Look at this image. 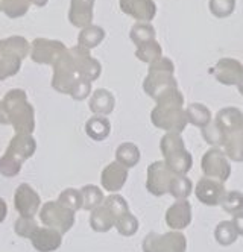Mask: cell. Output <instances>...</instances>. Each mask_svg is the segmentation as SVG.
<instances>
[{
  "label": "cell",
  "instance_id": "27",
  "mask_svg": "<svg viewBox=\"0 0 243 252\" xmlns=\"http://www.w3.org/2000/svg\"><path fill=\"white\" fill-rule=\"evenodd\" d=\"M185 116L190 125L198 126V128H204L213 120V114L210 111L208 106H205L204 103H190L185 108Z\"/></svg>",
  "mask_w": 243,
  "mask_h": 252
},
{
  "label": "cell",
  "instance_id": "10",
  "mask_svg": "<svg viewBox=\"0 0 243 252\" xmlns=\"http://www.w3.org/2000/svg\"><path fill=\"white\" fill-rule=\"evenodd\" d=\"M14 207L20 218L34 219V216L41 208V197L31 184L22 183L14 193Z\"/></svg>",
  "mask_w": 243,
  "mask_h": 252
},
{
  "label": "cell",
  "instance_id": "4",
  "mask_svg": "<svg viewBox=\"0 0 243 252\" xmlns=\"http://www.w3.org/2000/svg\"><path fill=\"white\" fill-rule=\"evenodd\" d=\"M174 71H175V65L169 58L160 57L158 60L151 63V65H149V73L143 82L144 93L155 100L163 93H166L167 90L176 88L178 82L174 78Z\"/></svg>",
  "mask_w": 243,
  "mask_h": 252
},
{
  "label": "cell",
  "instance_id": "1",
  "mask_svg": "<svg viewBox=\"0 0 243 252\" xmlns=\"http://www.w3.org/2000/svg\"><path fill=\"white\" fill-rule=\"evenodd\" d=\"M157 105L151 111V122L155 128L164 132L181 134L189 125L184 110V96L176 88L167 90L158 99H155Z\"/></svg>",
  "mask_w": 243,
  "mask_h": 252
},
{
  "label": "cell",
  "instance_id": "40",
  "mask_svg": "<svg viewBox=\"0 0 243 252\" xmlns=\"http://www.w3.org/2000/svg\"><path fill=\"white\" fill-rule=\"evenodd\" d=\"M201 134L205 143H208L211 148H222V143L225 137H223L222 131L216 126L214 120H211L207 126H204V128H201Z\"/></svg>",
  "mask_w": 243,
  "mask_h": 252
},
{
  "label": "cell",
  "instance_id": "31",
  "mask_svg": "<svg viewBox=\"0 0 243 252\" xmlns=\"http://www.w3.org/2000/svg\"><path fill=\"white\" fill-rule=\"evenodd\" d=\"M105 37V32L99 26H87L79 33V44L85 49L96 47Z\"/></svg>",
  "mask_w": 243,
  "mask_h": 252
},
{
  "label": "cell",
  "instance_id": "37",
  "mask_svg": "<svg viewBox=\"0 0 243 252\" xmlns=\"http://www.w3.org/2000/svg\"><path fill=\"white\" fill-rule=\"evenodd\" d=\"M117 232L123 237H133L134 234L139 231V219L136 218L134 214L126 213L123 214L122 218H119L114 223Z\"/></svg>",
  "mask_w": 243,
  "mask_h": 252
},
{
  "label": "cell",
  "instance_id": "25",
  "mask_svg": "<svg viewBox=\"0 0 243 252\" xmlns=\"http://www.w3.org/2000/svg\"><path fill=\"white\" fill-rule=\"evenodd\" d=\"M116 218L109 213V210L104 205L91 210L90 213V228L96 232H108L111 228H114Z\"/></svg>",
  "mask_w": 243,
  "mask_h": 252
},
{
  "label": "cell",
  "instance_id": "46",
  "mask_svg": "<svg viewBox=\"0 0 243 252\" xmlns=\"http://www.w3.org/2000/svg\"><path fill=\"white\" fill-rule=\"evenodd\" d=\"M237 90H239V94L243 96V78L240 79V82L237 84Z\"/></svg>",
  "mask_w": 243,
  "mask_h": 252
},
{
  "label": "cell",
  "instance_id": "21",
  "mask_svg": "<svg viewBox=\"0 0 243 252\" xmlns=\"http://www.w3.org/2000/svg\"><path fill=\"white\" fill-rule=\"evenodd\" d=\"M114 106L116 99L113 93L105 88H99L96 92H93L88 100V108L95 116H108L114 111Z\"/></svg>",
  "mask_w": 243,
  "mask_h": 252
},
{
  "label": "cell",
  "instance_id": "17",
  "mask_svg": "<svg viewBox=\"0 0 243 252\" xmlns=\"http://www.w3.org/2000/svg\"><path fill=\"white\" fill-rule=\"evenodd\" d=\"M120 8L133 19L149 23L157 14V5L154 0H120Z\"/></svg>",
  "mask_w": 243,
  "mask_h": 252
},
{
  "label": "cell",
  "instance_id": "29",
  "mask_svg": "<svg viewBox=\"0 0 243 252\" xmlns=\"http://www.w3.org/2000/svg\"><path fill=\"white\" fill-rule=\"evenodd\" d=\"M81 194H82V208L87 211L98 208L99 205H102V202L105 199V194H104L102 189L95 184L84 186L81 189Z\"/></svg>",
  "mask_w": 243,
  "mask_h": 252
},
{
  "label": "cell",
  "instance_id": "9",
  "mask_svg": "<svg viewBox=\"0 0 243 252\" xmlns=\"http://www.w3.org/2000/svg\"><path fill=\"white\" fill-rule=\"evenodd\" d=\"M174 175L175 172L167 167L164 161H154L146 172V190L157 197L167 194Z\"/></svg>",
  "mask_w": 243,
  "mask_h": 252
},
{
  "label": "cell",
  "instance_id": "42",
  "mask_svg": "<svg viewBox=\"0 0 243 252\" xmlns=\"http://www.w3.org/2000/svg\"><path fill=\"white\" fill-rule=\"evenodd\" d=\"M40 225L36 223L34 219H28V218H18L14 223V231L18 237L23 239H31V236L34 234V231L38 228Z\"/></svg>",
  "mask_w": 243,
  "mask_h": 252
},
{
  "label": "cell",
  "instance_id": "34",
  "mask_svg": "<svg viewBox=\"0 0 243 252\" xmlns=\"http://www.w3.org/2000/svg\"><path fill=\"white\" fill-rule=\"evenodd\" d=\"M23 167V161H20L18 158H15L14 155L8 154L5 151V154L0 157V175L5 178H14L20 173Z\"/></svg>",
  "mask_w": 243,
  "mask_h": 252
},
{
  "label": "cell",
  "instance_id": "43",
  "mask_svg": "<svg viewBox=\"0 0 243 252\" xmlns=\"http://www.w3.org/2000/svg\"><path fill=\"white\" fill-rule=\"evenodd\" d=\"M231 222H233V225H234V228L237 231V236H242L243 237V211L234 214Z\"/></svg>",
  "mask_w": 243,
  "mask_h": 252
},
{
  "label": "cell",
  "instance_id": "11",
  "mask_svg": "<svg viewBox=\"0 0 243 252\" xmlns=\"http://www.w3.org/2000/svg\"><path fill=\"white\" fill-rule=\"evenodd\" d=\"M210 73L222 85H237L243 78V64L236 58H220L210 68Z\"/></svg>",
  "mask_w": 243,
  "mask_h": 252
},
{
  "label": "cell",
  "instance_id": "13",
  "mask_svg": "<svg viewBox=\"0 0 243 252\" xmlns=\"http://www.w3.org/2000/svg\"><path fill=\"white\" fill-rule=\"evenodd\" d=\"M166 225L172 231H182L192 223V205L187 199H176L166 211Z\"/></svg>",
  "mask_w": 243,
  "mask_h": 252
},
{
  "label": "cell",
  "instance_id": "3",
  "mask_svg": "<svg viewBox=\"0 0 243 252\" xmlns=\"http://www.w3.org/2000/svg\"><path fill=\"white\" fill-rule=\"evenodd\" d=\"M160 151L163 161L172 172L178 175H185L190 172L193 166V157L187 151L181 134L166 132L160 141Z\"/></svg>",
  "mask_w": 243,
  "mask_h": 252
},
{
  "label": "cell",
  "instance_id": "24",
  "mask_svg": "<svg viewBox=\"0 0 243 252\" xmlns=\"http://www.w3.org/2000/svg\"><path fill=\"white\" fill-rule=\"evenodd\" d=\"M85 134L95 141H104L111 134V122L106 116H93L85 122Z\"/></svg>",
  "mask_w": 243,
  "mask_h": 252
},
{
  "label": "cell",
  "instance_id": "26",
  "mask_svg": "<svg viewBox=\"0 0 243 252\" xmlns=\"http://www.w3.org/2000/svg\"><path fill=\"white\" fill-rule=\"evenodd\" d=\"M141 152L136 143L125 141L116 149V161L119 164L125 166L126 169H133L140 163Z\"/></svg>",
  "mask_w": 243,
  "mask_h": 252
},
{
  "label": "cell",
  "instance_id": "15",
  "mask_svg": "<svg viewBox=\"0 0 243 252\" xmlns=\"http://www.w3.org/2000/svg\"><path fill=\"white\" fill-rule=\"evenodd\" d=\"M31 243L38 252H55L63 245V234L47 226H38L31 236Z\"/></svg>",
  "mask_w": 243,
  "mask_h": 252
},
{
  "label": "cell",
  "instance_id": "39",
  "mask_svg": "<svg viewBox=\"0 0 243 252\" xmlns=\"http://www.w3.org/2000/svg\"><path fill=\"white\" fill-rule=\"evenodd\" d=\"M236 0H210L208 8L216 19H227L236 11Z\"/></svg>",
  "mask_w": 243,
  "mask_h": 252
},
{
  "label": "cell",
  "instance_id": "20",
  "mask_svg": "<svg viewBox=\"0 0 243 252\" xmlns=\"http://www.w3.org/2000/svg\"><path fill=\"white\" fill-rule=\"evenodd\" d=\"M35 151H36V141L32 137V134H17L15 132L6 148L8 154L14 155L15 158L23 161V163L35 155Z\"/></svg>",
  "mask_w": 243,
  "mask_h": 252
},
{
  "label": "cell",
  "instance_id": "41",
  "mask_svg": "<svg viewBox=\"0 0 243 252\" xmlns=\"http://www.w3.org/2000/svg\"><path fill=\"white\" fill-rule=\"evenodd\" d=\"M29 0H0V9H3L11 19L20 17L28 11Z\"/></svg>",
  "mask_w": 243,
  "mask_h": 252
},
{
  "label": "cell",
  "instance_id": "35",
  "mask_svg": "<svg viewBox=\"0 0 243 252\" xmlns=\"http://www.w3.org/2000/svg\"><path fill=\"white\" fill-rule=\"evenodd\" d=\"M220 207L223 208V211L231 216L243 211V193L237 190L227 191L220 202Z\"/></svg>",
  "mask_w": 243,
  "mask_h": 252
},
{
  "label": "cell",
  "instance_id": "38",
  "mask_svg": "<svg viewBox=\"0 0 243 252\" xmlns=\"http://www.w3.org/2000/svg\"><path fill=\"white\" fill-rule=\"evenodd\" d=\"M58 202L63 204L64 207L73 210V211H78L82 208V194H81V190L78 189H66L60 193L58 196Z\"/></svg>",
  "mask_w": 243,
  "mask_h": 252
},
{
  "label": "cell",
  "instance_id": "14",
  "mask_svg": "<svg viewBox=\"0 0 243 252\" xmlns=\"http://www.w3.org/2000/svg\"><path fill=\"white\" fill-rule=\"evenodd\" d=\"M66 53V47L60 41L38 38L32 44V60L38 64H52Z\"/></svg>",
  "mask_w": 243,
  "mask_h": 252
},
{
  "label": "cell",
  "instance_id": "6",
  "mask_svg": "<svg viewBox=\"0 0 243 252\" xmlns=\"http://www.w3.org/2000/svg\"><path fill=\"white\" fill-rule=\"evenodd\" d=\"M74 213L58 201H47L38 211L40 222L52 229H57L61 234L69 232L74 225Z\"/></svg>",
  "mask_w": 243,
  "mask_h": 252
},
{
  "label": "cell",
  "instance_id": "22",
  "mask_svg": "<svg viewBox=\"0 0 243 252\" xmlns=\"http://www.w3.org/2000/svg\"><path fill=\"white\" fill-rule=\"evenodd\" d=\"M93 3H95V0H71L69 12L71 25L78 28H87L93 17Z\"/></svg>",
  "mask_w": 243,
  "mask_h": 252
},
{
  "label": "cell",
  "instance_id": "12",
  "mask_svg": "<svg viewBox=\"0 0 243 252\" xmlns=\"http://www.w3.org/2000/svg\"><path fill=\"white\" fill-rule=\"evenodd\" d=\"M225 193H227V189L223 186V183L213 178H207V176H202L195 187V194L198 197V201L207 207L220 205Z\"/></svg>",
  "mask_w": 243,
  "mask_h": 252
},
{
  "label": "cell",
  "instance_id": "8",
  "mask_svg": "<svg viewBox=\"0 0 243 252\" xmlns=\"http://www.w3.org/2000/svg\"><path fill=\"white\" fill-rule=\"evenodd\" d=\"M201 169L207 178L217 179L220 183H227L231 176L230 159L220 148H211L202 155Z\"/></svg>",
  "mask_w": 243,
  "mask_h": 252
},
{
  "label": "cell",
  "instance_id": "44",
  "mask_svg": "<svg viewBox=\"0 0 243 252\" xmlns=\"http://www.w3.org/2000/svg\"><path fill=\"white\" fill-rule=\"evenodd\" d=\"M0 125H9L8 111H6V108L2 100H0Z\"/></svg>",
  "mask_w": 243,
  "mask_h": 252
},
{
  "label": "cell",
  "instance_id": "2",
  "mask_svg": "<svg viewBox=\"0 0 243 252\" xmlns=\"http://www.w3.org/2000/svg\"><path fill=\"white\" fill-rule=\"evenodd\" d=\"M8 117L9 125L17 134H34L35 131V110L29 103L28 96L23 90L14 88L5 94L2 99Z\"/></svg>",
  "mask_w": 243,
  "mask_h": 252
},
{
  "label": "cell",
  "instance_id": "36",
  "mask_svg": "<svg viewBox=\"0 0 243 252\" xmlns=\"http://www.w3.org/2000/svg\"><path fill=\"white\" fill-rule=\"evenodd\" d=\"M131 40H133L137 46L155 40V29L149 23H137L131 29Z\"/></svg>",
  "mask_w": 243,
  "mask_h": 252
},
{
  "label": "cell",
  "instance_id": "45",
  "mask_svg": "<svg viewBox=\"0 0 243 252\" xmlns=\"http://www.w3.org/2000/svg\"><path fill=\"white\" fill-rule=\"evenodd\" d=\"M6 214H8V205L6 201L3 197H0V223H2L6 219Z\"/></svg>",
  "mask_w": 243,
  "mask_h": 252
},
{
  "label": "cell",
  "instance_id": "16",
  "mask_svg": "<svg viewBox=\"0 0 243 252\" xmlns=\"http://www.w3.org/2000/svg\"><path fill=\"white\" fill-rule=\"evenodd\" d=\"M128 170L125 166L119 164L117 161L109 163L108 166L104 167L101 173V184L102 187L109 191V193H117L123 189V186L128 181Z\"/></svg>",
  "mask_w": 243,
  "mask_h": 252
},
{
  "label": "cell",
  "instance_id": "19",
  "mask_svg": "<svg viewBox=\"0 0 243 252\" xmlns=\"http://www.w3.org/2000/svg\"><path fill=\"white\" fill-rule=\"evenodd\" d=\"M70 57L73 58V63L76 65L79 73L88 79V81H96L101 75V65L96 60H93L88 52L81 47H74L70 52Z\"/></svg>",
  "mask_w": 243,
  "mask_h": 252
},
{
  "label": "cell",
  "instance_id": "32",
  "mask_svg": "<svg viewBox=\"0 0 243 252\" xmlns=\"http://www.w3.org/2000/svg\"><path fill=\"white\" fill-rule=\"evenodd\" d=\"M102 205L109 210V213L114 216L116 220L119 218H122L123 214L129 213V205H128L126 199L123 196L117 194V193H111L109 196H106L104 199V202H102Z\"/></svg>",
  "mask_w": 243,
  "mask_h": 252
},
{
  "label": "cell",
  "instance_id": "23",
  "mask_svg": "<svg viewBox=\"0 0 243 252\" xmlns=\"http://www.w3.org/2000/svg\"><path fill=\"white\" fill-rule=\"evenodd\" d=\"M220 149L228 159L234 161V163H243V126L240 129L225 135Z\"/></svg>",
  "mask_w": 243,
  "mask_h": 252
},
{
  "label": "cell",
  "instance_id": "47",
  "mask_svg": "<svg viewBox=\"0 0 243 252\" xmlns=\"http://www.w3.org/2000/svg\"><path fill=\"white\" fill-rule=\"evenodd\" d=\"M32 2L36 5V6H44L47 3V0H32Z\"/></svg>",
  "mask_w": 243,
  "mask_h": 252
},
{
  "label": "cell",
  "instance_id": "33",
  "mask_svg": "<svg viewBox=\"0 0 243 252\" xmlns=\"http://www.w3.org/2000/svg\"><path fill=\"white\" fill-rule=\"evenodd\" d=\"M161 46L158 44V41L152 40V41H147V43H143L140 46H137V52H136V55L140 61L143 63H147V64H151L154 63L155 60H158L161 57Z\"/></svg>",
  "mask_w": 243,
  "mask_h": 252
},
{
  "label": "cell",
  "instance_id": "18",
  "mask_svg": "<svg viewBox=\"0 0 243 252\" xmlns=\"http://www.w3.org/2000/svg\"><path fill=\"white\" fill-rule=\"evenodd\" d=\"M214 123L225 137L227 134L237 131L243 126V111L237 106H225L216 113Z\"/></svg>",
  "mask_w": 243,
  "mask_h": 252
},
{
  "label": "cell",
  "instance_id": "30",
  "mask_svg": "<svg viewBox=\"0 0 243 252\" xmlns=\"http://www.w3.org/2000/svg\"><path fill=\"white\" fill-rule=\"evenodd\" d=\"M237 237H239L237 231L231 220H222L214 228V240L220 246H230V245L236 243Z\"/></svg>",
  "mask_w": 243,
  "mask_h": 252
},
{
  "label": "cell",
  "instance_id": "28",
  "mask_svg": "<svg viewBox=\"0 0 243 252\" xmlns=\"http://www.w3.org/2000/svg\"><path fill=\"white\" fill-rule=\"evenodd\" d=\"M193 191V183L189 176L175 173L171 186H169V194H172L175 199H187Z\"/></svg>",
  "mask_w": 243,
  "mask_h": 252
},
{
  "label": "cell",
  "instance_id": "7",
  "mask_svg": "<svg viewBox=\"0 0 243 252\" xmlns=\"http://www.w3.org/2000/svg\"><path fill=\"white\" fill-rule=\"evenodd\" d=\"M143 252H185L187 239L181 231H169L166 234L149 232L141 243Z\"/></svg>",
  "mask_w": 243,
  "mask_h": 252
},
{
  "label": "cell",
  "instance_id": "5",
  "mask_svg": "<svg viewBox=\"0 0 243 252\" xmlns=\"http://www.w3.org/2000/svg\"><path fill=\"white\" fill-rule=\"evenodd\" d=\"M29 44L22 37L0 40V81L14 76L22 67Z\"/></svg>",
  "mask_w": 243,
  "mask_h": 252
}]
</instances>
